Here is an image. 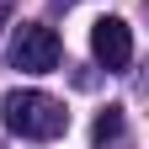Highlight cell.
<instances>
[{
  "mask_svg": "<svg viewBox=\"0 0 149 149\" xmlns=\"http://www.w3.org/2000/svg\"><path fill=\"white\" fill-rule=\"evenodd\" d=\"M0 27H6V6H0Z\"/></svg>",
  "mask_w": 149,
  "mask_h": 149,
  "instance_id": "cell-5",
  "label": "cell"
},
{
  "mask_svg": "<svg viewBox=\"0 0 149 149\" xmlns=\"http://www.w3.org/2000/svg\"><path fill=\"white\" fill-rule=\"evenodd\" d=\"M117 133H123V107H107L101 117H96V128H91V139H96V144H112Z\"/></svg>",
  "mask_w": 149,
  "mask_h": 149,
  "instance_id": "cell-4",
  "label": "cell"
},
{
  "mask_svg": "<svg viewBox=\"0 0 149 149\" xmlns=\"http://www.w3.org/2000/svg\"><path fill=\"white\" fill-rule=\"evenodd\" d=\"M64 59V43H59V32L43 27V22H22L11 37V64L16 69H27V74H48V69H59Z\"/></svg>",
  "mask_w": 149,
  "mask_h": 149,
  "instance_id": "cell-2",
  "label": "cell"
},
{
  "mask_svg": "<svg viewBox=\"0 0 149 149\" xmlns=\"http://www.w3.org/2000/svg\"><path fill=\"white\" fill-rule=\"evenodd\" d=\"M0 112H6V128H11V133L37 139V144L59 139L64 128H69L64 101H59V96H48V91H11V96L0 101Z\"/></svg>",
  "mask_w": 149,
  "mask_h": 149,
  "instance_id": "cell-1",
  "label": "cell"
},
{
  "mask_svg": "<svg viewBox=\"0 0 149 149\" xmlns=\"http://www.w3.org/2000/svg\"><path fill=\"white\" fill-rule=\"evenodd\" d=\"M91 53H96V64L107 74H117L133 64V27L123 22V16H101L96 27H91Z\"/></svg>",
  "mask_w": 149,
  "mask_h": 149,
  "instance_id": "cell-3",
  "label": "cell"
}]
</instances>
